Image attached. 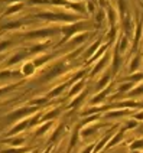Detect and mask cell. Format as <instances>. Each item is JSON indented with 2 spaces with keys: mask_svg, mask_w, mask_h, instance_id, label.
Instances as JSON below:
<instances>
[{
  "mask_svg": "<svg viewBox=\"0 0 143 153\" xmlns=\"http://www.w3.org/2000/svg\"><path fill=\"white\" fill-rule=\"evenodd\" d=\"M142 33H143V16L139 19L137 26H136V35H135V38H133V52L137 51V46H139V42H140Z\"/></svg>",
  "mask_w": 143,
  "mask_h": 153,
  "instance_id": "9a60e30c",
  "label": "cell"
},
{
  "mask_svg": "<svg viewBox=\"0 0 143 153\" xmlns=\"http://www.w3.org/2000/svg\"><path fill=\"white\" fill-rule=\"evenodd\" d=\"M62 130H64V124H61V126H59L58 128H57V130H55V131H54V134H52V136H51V143H52V142H55V140H58V137L61 136V133H62Z\"/></svg>",
  "mask_w": 143,
  "mask_h": 153,
  "instance_id": "60d3db41",
  "label": "cell"
},
{
  "mask_svg": "<svg viewBox=\"0 0 143 153\" xmlns=\"http://www.w3.org/2000/svg\"><path fill=\"white\" fill-rule=\"evenodd\" d=\"M23 142H25V139L23 137H16V139H10V140H3V143H9V145L12 146H20L23 145Z\"/></svg>",
  "mask_w": 143,
  "mask_h": 153,
  "instance_id": "74e56055",
  "label": "cell"
},
{
  "mask_svg": "<svg viewBox=\"0 0 143 153\" xmlns=\"http://www.w3.org/2000/svg\"><path fill=\"white\" fill-rule=\"evenodd\" d=\"M28 126H29V120H25V121H22V123L16 124L15 127L9 131L7 134H9V136H13V134H16V133H19V131H23V130H25Z\"/></svg>",
  "mask_w": 143,
  "mask_h": 153,
  "instance_id": "603a6c76",
  "label": "cell"
},
{
  "mask_svg": "<svg viewBox=\"0 0 143 153\" xmlns=\"http://www.w3.org/2000/svg\"><path fill=\"white\" fill-rule=\"evenodd\" d=\"M109 58H110V53H109V51L106 52V55L101 58L100 61H97V64L94 65V68L91 69V72H90V78H94L95 75H98L101 71L104 69V67H106V64L109 62Z\"/></svg>",
  "mask_w": 143,
  "mask_h": 153,
  "instance_id": "5b68a950",
  "label": "cell"
},
{
  "mask_svg": "<svg viewBox=\"0 0 143 153\" xmlns=\"http://www.w3.org/2000/svg\"><path fill=\"white\" fill-rule=\"evenodd\" d=\"M26 55H28V53H26V52H20V53H16V55H15V56H13V58H12V59H9V65H13V64H16V62H19V61H22L23 59V58H25Z\"/></svg>",
  "mask_w": 143,
  "mask_h": 153,
  "instance_id": "ab89813d",
  "label": "cell"
},
{
  "mask_svg": "<svg viewBox=\"0 0 143 153\" xmlns=\"http://www.w3.org/2000/svg\"><path fill=\"white\" fill-rule=\"evenodd\" d=\"M67 9L74 10L78 15H87V13H88V12H87V3H85V1H69V4H68Z\"/></svg>",
  "mask_w": 143,
  "mask_h": 153,
  "instance_id": "5bb4252c",
  "label": "cell"
},
{
  "mask_svg": "<svg viewBox=\"0 0 143 153\" xmlns=\"http://www.w3.org/2000/svg\"><path fill=\"white\" fill-rule=\"evenodd\" d=\"M36 17L39 19H45V20H52V22H65V23H74L81 20V16L77 13H54V12H41L38 13Z\"/></svg>",
  "mask_w": 143,
  "mask_h": 153,
  "instance_id": "6da1fadb",
  "label": "cell"
},
{
  "mask_svg": "<svg viewBox=\"0 0 143 153\" xmlns=\"http://www.w3.org/2000/svg\"><path fill=\"white\" fill-rule=\"evenodd\" d=\"M13 87H16V85H9V87H3V88H0V95H1V94H4V93H7L9 90H12Z\"/></svg>",
  "mask_w": 143,
  "mask_h": 153,
  "instance_id": "681fc988",
  "label": "cell"
},
{
  "mask_svg": "<svg viewBox=\"0 0 143 153\" xmlns=\"http://www.w3.org/2000/svg\"><path fill=\"white\" fill-rule=\"evenodd\" d=\"M111 93V85H109V87H106L101 93H98V94H95L93 98H91V105H98L100 102H103L107 97H109V94Z\"/></svg>",
  "mask_w": 143,
  "mask_h": 153,
  "instance_id": "9c48e42d",
  "label": "cell"
},
{
  "mask_svg": "<svg viewBox=\"0 0 143 153\" xmlns=\"http://www.w3.org/2000/svg\"><path fill=\"white\" fill-rule=\"evenodd\" d=\"M52 33H55V29H38V30H32V32H26L25 36L31 38V39H36V38L51 36Z\"/></svg>",
  "mask_w": 143,
  "mask_h": 153,
  "instance_id": "ba28073f",
  "label": "cell"
},
{
  "mask_svg": "<svg viewBox=\"0 0 143 153\" xmlns=\"http://www.w3.org/2000/svg\"><path fill=\"white\" fill-rule=\"evenodd\" d=\"M121 81H132V82H139V81H143V72H135L129 76H123Z\"/></svg>",
  "mask_w": 143,
  "mask_h": 153,
  "instance_id": "f1b7e54d",
  "label": "cell"
},
{
  "mask_svg": "<svg viewBox=\"0 0 143 153\" xmlns=\"http://www.w3.org/2000/svg\"><path fill=\"white\" fill-rule=\"evenodd\" d=\"M137 133H143V123H140L137 126Z\"/></svg>",
  "mask_w": 143,
  "mask_h": 153,
  "instance_id": "816d5d0a",
  "label": "cell"
},
{
  "mask_svg": "<svg viewBox=\"0 0 143 153\" xmlns=\"http://www.w3.org/2000/svg\"><path fill=\"white\" fill-rule=\"evenodd\" d=\"M140 65H143L142 64V53L137 52L135 56L132 58L130 64H129V71H130L132 74H133V72H137V69L140 68Z\"/></svg>",
  "mask_w": 143,
  "mask_h": 153,
  "instance_id": "e0dca14e",
  "label": "cell"
},
{
  "mask_svg": "<svg viewBox=\"0 0 143 153\" xmlns=\"http://www.w3.org/2000/svg\"><path fill=\"white\" fill-rule=\"evenodd\" d=\"M49 46H51V41H46L45 43H39V45H36L35 48L29 49V52H31V53H36V52L45 51V49H46V48H49Z\"/></svg>",
  "mask_w": 143,
  "mask_h": 153,
  "instance_id": "836d02e7",
  "label": "cell"
},
{
  "mask_svg": "<svg viewBox=\"0 0 143 153\" xmlns=\"http://www.w3.org/2000/svg\"><path fill=\"white\" fill-rule=\"evenodd\" d=\"M35 68H36V67H35L34 62H26L20 72L23 74V76H29V75H32V74L35 72Z\"/></svg>",
  "mask_w": 143,
  "mask_h": 153,
  "instance_id": "d4e9b609",
  "label": "cell"
},
{
  "mask_svg": "<svg viewBox=\"0 0 143 153\" xmlns=\"http://www.w3.org/2000/svg\"><path fill=\"white\" fill-rule=\"evenodd\" d=\"M87 95H88V90H84L83 93H80V94H78V95L75 97V98L72 100V101L69 102L68 108H75V107H78V105H80L81 102L84 101V98L87 97Z\"/></svg>",
  "mask_w": 143,
  "mask_h": 153,
  "instance_id": "7402d4cb",
  "label": "cell"
},
{
  "mask_svg": "<svg viewBox=\"0 0 143 153\" xmlns=\"http://www.w3.org/2000/svg\"><path fill=\"white\" fill-rule=\"evenodd\" d=\"M6 1H9V3H10V1H19V0H6Z\"/></svg>",
  "mask_w": 143,
  "mask_h": 153,
  "instance_id": "11a10c76",
  "label": "cell"
},
{
  "mask_svg": "<svg viewBox=\"0 0 143 153\" xmlns=\"http://www.w3.org/2000/svg\"><path fill=\"white\" fill-rule=\"evenodd\" d=\"M117 4H118V17L120 19H124V16L127 15L126 0H117Z\"/></svg>",
  "mask_w": 143,
  "mask_h": 153,
  "instance_id": "83f0119b",
  "label": "cell"
},
{
  "mask_svg": "<svg viewBox=\"0 0 143 153\" xmlns=\"http://www.w3.org/2000/svg\"><path fill=\"white\" fill-rule=\"evenodd\" d=\"M59 114H61V108H54V110H51L49 113H46L45 116H42V117H41V123H42V121H49L51 119L58 117Z\"/></svg>",
  "mask_w": 143,
  "mask_h": 153,
  "instance_id": "484cf974",
  "label": "cell"
},
{
  "mask_svg": "<svg viewBox=\"0 0 143 153\" xmlns=\"http://www.w3.org/2000/svg\"><path fill=\"white\" fill-rule=\"evenodd\" d=\"M107 20H109V25L111 26V27H114L116 26V23H117V19H120L118 17V12H116V9H113L111 6H109V9H107Z\"/></svg>",
  "mask_w": 143,
  "mask_h": 153,
  "instance_id": "d6986e66",
  "label": "cell"
},
{
  "mask_svg": "<svg viewBox=\"0 0 143 153\" xmlns=\"http://www.w3.org/2000/svg\"><path fill=\"white\" fill-rule=\"evenodd\" d=\"M29 4H51V0H28Z\"/></svg>",
  "mask_w": 143,
  "mask_h": 153,
  "instance_id": "ee69618b",
  "label": "cell"
},
{
  "mask_svg": "<svg viewBox=\"0 0 143 153\" xmlns=\"http://www.w3.org/2000/svg\"><path fill=\"white\" fill-rule=\"evenodd\" d=\"M34 153H38V152H36V150H35V152H34Z\"/></svg>",
  "mask_w": 143,
  "mask_h": 153,
  "instance_id": "680465c9",
  "label": "cell"
},
{
  "mask_svg": "<svg viewBox=\"0 0 143 153\" xmlns=\"http://www.w3.org/2000/svg\"><path fill=\"white\" fill-rule=\"evenodd\" d=\"M87 27H88V22H87V20H78V22H74V23H71V25L62 26V27H61V32L64 33V36H62L61 42L58 43V46L64 45L72 35L80 33V32H84Z\"/></svg>",
  "mask_w": 143,
  "mask_h": 153,
  "instance_id": "7a4b0ae2",
  "label": "cell"
},
{
  "mask_svg": "<svg viewBox=\"0 0 143 153\" xmlns=\"http://www.w3.org/2000/svg\"><path fill=\"white\" fill-rule=\"evenodd\" d=\"M28 149H6L1 153H25Z\"/></svg>",
  "mask_w": 143,
  "mask_h": 153,
  "instance_id": "bcb514c9",
  "label": "cell"
},
{
  "mask_svg": "<svg viewBox=\"0 0 143 153\" xmlns=\"http://www.w3.org/2000/svg\"><path fill=\"white\" fill-rule=\"evenodd\" d=\"M133 119H136L137 121L143 120V111H142V113H137V114H133Z\"/></svg>",
  "mask_w": 143,
  "mask_h": 153,
  "instance_id": "f907efd6",
  "label": "cell"
},
{
  "mask_svg": "<svg viewBox=\"0 0 143 153\" xmlns=\"http://www.w3.org/2000/svg\"><path fill=\"white\" fill-rule=\"evenodd\" d=\"M130 153H140V150H130Z\"/></svg>",
  "mask_w": 143,
  "mask_h": 153,
  "instance_id": "db71d44e",
  "label": "cell"
},
{
  "mask_svg": "<svg viewBox=\"0 0 143 153\" xmlns=\"http://www.w3.org/2000/svg\"><path fill=\"white\" fill-rule=\"evenodd\" d=\"M10 45H12V42H10V41H3V42L0 43V52L4 51V49H6V48H9Z\"/></svg>",
  "mask_w": 143,
  "mask_h": 153,
  "instance_id": "7dc6e473",
  "label": "cell"
},
{
  "mask_svg": "<svg viewBox=\"0 0 143 153\" xmlns=\"http://www.w3.org/2000/svg\"><path fill=\"white\" fill-rule=\"evenodd\" d=\"M116 46L118 48V52L120 53H124L127 51V48H129V38H127L126 35H121L120 38H118V41L116 42Z\"/></svg>",
  "mask_w": 143,
  "mask_h": 153,
  "instance_id": "44dd1931",
  "label": "cell"
},
{
  "mask_svg": "<svg viewBox=\"0 0 143 153\" xmlns=\"http://www.w3.org/2000/svg\"><path fill=\"white\" fill-rule=\"evenodd\" d=\"M129 147H130V150H143V137L142 139L133 140V142L129 145Z\"/></svg>",
  "mask_w": 143,
  "mask_h": 153,
  "instance_id": "e575fe53",
  "label": "cell"
},
{
  "mask_svg": "<svg viewBox=\"0 0 143 153\" xmlns=\"http://www.w3.org/2000/svg\"><path fill=\"white\" fill-rule=\"evenodd\" d=\"M123 64V58L120 56V52H118V48L114 46V51H113V61H111V72L113 75H117L118 69Z\"/></svg>",
  "mask_w": 143,
  "mask_h": 153,
  "instance_id": "8992f818",
  "label": "cell"
},
{
  "mask_svg": "<svg viewBox=\"0 0 143 153\" xmlns=\"http://www.w3.org/2000/svg\"><path fill=\"white\" fill-rule=\"evenodd\" d=\"M22 7H23V4H13L10 9L6 10V15H13V13H16L19 10H22Z\"/></svg>",
  "mask_w": 143,
  "mask_h": 153,
  "instance_id": "7bdbcfd3",
  "label": "cell"
},
{
  "mask_svg": "<svg viewBox=\"0 0 143 153\" xmlns=\"http://www.w3.org/2000/svg\"><path fill=\"white\" fill-rule=\"evenodd\" d=\"M39 110V107L38 105H35V107H23V108H19V110L13 111L12 114H9L6 119H9L10 121H15L17 119H22L23 116H28V114H34L35 111Z\"/></svg>",
  "mask_w": 143,
  "mask_h": 153,
  "instance_id": "3957f363",
  "label": "cell"
},
{
  "mask_svg": "<svg viewBox=\"0 0 143 153\" xmlns=\"http://www.w3.org/2000/svg\"><path fill=\"white\" fill-rule=\"evenodd\" d=\"M87 3V12L90 13V15H93L94 12H95V6H94L93 1H85Z\"/></svg>",
  "mask_w": 143,
  "mask_h": 153,
  "instance_id": "f6af8a7d",
  "label": "cell"
},
{
  "mask_svg": "<svg viewBox=\"0 0 143 153\" xmlns=\"http://www.w3.org/2000/svg\"><path fill=\"white\" fill-rule=\"evenodd\" d=\"M109 46H110V43H109V42H107V43H104V45H101V46H100V49H98V51L95 52V53H94L93 56H91V58L88 59V64H93V62H95V61L98 59L100 56H103V55H106V52L109 51Z\"/></svg>",
  "mask_w": 143,
  "mask_h": 153,
  "instance_id": "ffe728a7",
  "label": "cell"
},
{
  "mask_svg": "<svg viewBox=\"0 0 143 153\" xmlns=\"http://www.w3.org/2000/svg\"><path fill=\"white\" fill-rule=\"evenodd\" d=\"M67 87H68V84H67V81H65L64 84H61V85H59V87H57L55 90H52V91H49L46 97H48V98H52V97H58L59 94L62 93V91H64V90H65Z\"/></svg>",
  "mask_w": 143,
  "mask_h": 153,
  "instance_id": "f546056e",
  "label": "cell"
},
{
  "mask_svg": "<svg viewBox=\"0 0 143 153\" xmlns=\"http://www.w3.org/2000/svg\"><path fill=\"white\" fill-rule=\"evenodd\" d=\"M84 85H85V79H80V81H77L75 84L71 87V90H69V97H75L78 95L80 93H83L84 91Z\"/></svg>",
  "mask_w": 143,
  "mask_h": 153,
  "instance_id": "ac0fdd59",
  "label": "cell"
},
{
  "mask_svg": "<svg viewBox=\"0 0 143 153\" xmlns=\"http://www.w3.org/2000/svg\"><path fill=\"white\" fill-rule=\"evenodd\" d=\"M129 130V127H127L126 124L124 126H121V127H118V131L114 134V137L110 140L109 143H107V146L104 147V150H110L111 147H114V146L117 145V143H120L123 139H124V136H126V131Z\"/></svg>",
  "mask_w": 143,
  "mask_h": 153,
  "instance_id": "277c9868",
  "label": "cell"
},
{
  "mask_svg": "<svg viewBox=\"0 0 143 153\" xmlns=\"http://www.w3.org/2000/svg\"><path fill=\"white\" fill-rule=\"evenodd\" d=\"M54 58V55H46V56H41V58H36V59L34 61L35 67H42V65H45L48 61H51Z\"/></svg>",
  "mask_w": 143,
  "mask_h": 153,
  "instance_id": "d590c367",
  "label": "cell"
},
{
  "mask_svg": "<svg viewBox=\"0 0 143 153\" xmlns=\"http://www.w3.org/2000/svg\"><path fill=\"white\" fill-rule=\"evenodd\" d=\"M81 127H83V124H81V123H80L78 126H75V127H74V130H72V134H71V140H69V146H68L67 153H71V150H72V149L77 146V143H78V139H80V131H81Z\"/></svg>",
  "mask_w": 143,
  "mask_h": 153,
  "instance_id": "4fadbf2b",
  "label": "cell"
},
{
  "mask_svg": "<svg viewBox=\"0 0 143 153\" xmlns=\"http://www.w3.org/2000/svg\"><path fill=\"white\" fill-rule=\"evenodd\" d=\"M1 59H3V56H0V61H1Z\"/></svg>",
  "mask_w": 143,
  "mask_h": 153,
  "instance_id": "6f0895ef",
  "label": "cell"
},
{
  "mask_svg": "<svg viewBox=\"0 0 143 153\" xmlns=\"http://www.w3.org/2000/svg\"><path fill=\"white\" fill-rule=\"evenodd\" d=\"M87 1H91V0H87Z\"/></svg>",
  "mask_w": 143,
  "mask_h": 153,
  "instance_id": "91938a15",
  "label": "cell"
},
{
  "mask_svg": "<svg viewBox=\"0 0 143 153\" xmlns=\"http://www.w3.org/2000/svg\"><path fill=\"white\" fill-rule=\"evenodd\" d=\"M113 72H111V68H107L106 71H104V74H103V76L100 78V81L95 84V88L97 90H104L106 87H109L110 81H111V78H113Z\"/></svg>",
  "mask_w": 143,
  "mask_h": 153,
  "instance_id": "52a82bcc",
  "label": "cell"
},
{
  "mask_svg": "<svg viewBox=\"0 0 143 153\" xmlns=\"http://www.w3.org/2000/svg\"><path fill=\"white\" fill-rule=\"evenodd\" d=\"M100 46H101V39H97V41H95V43H94V45H91V46H90V48L87 49V52H85V56H87V58L90 59V58L93 56L94 53H95V52L100 49Z\"/></svg>",
  "mask_w": 143,
  "mask_h": 153,
  "instance_id": "cb8c5ba5",
  "label": "cell"
},
{
  "mask_svg": "<svg viewBox=\"0 0 143 153\" xmlns=\"http://www.w3.org/2000/svg\"><path fill=\"white\" fill-rule=\"evenodd\" d=\"M106 17H107V15H106V12L103 9L97 10V13H95V27H101V25H103V22H104Z\"/></svg>",
  "mask_w": 143,
  "mask_h": 153,
  "instance_id": "4316f807",
  "label": "cell"
},
{
  "mask_svg": "<svg viewBox=\"0 0 143 153\" xmlns=\"http://www.w3.org/2000/svg\"><path fill=\"white\" fill-rule=\"evenodd\" d=\"M48 101V97H41V98H34V100H31L29 101V105L32 104V105H38V104H45V102Z\"/></svg>",
  "mask_w": 143,
  "mask_h": 153,
  "instance_id": "b9f144b4",
  "label": "cell"
},
{
  "mask_svg": "<svg viewBox=\"0 0 143 153\" xmlns=\"http://www.w3.org/2000/svg\"><path fill=\"white\" fill-rule=\"evenodd\" d=\"M51 127H52V123H51V121L45 123L42 127H39L38 130H36V136H42V134H45V133H46V131H48Z\"/></svg>",
  "mask_w": 143,
  "mask_h": 153,
  "instance_id": "f35d334b",
  "label": "cell"
},
{
  "mask_svg": "<svg viewBox=\"0 0 143 153\" xmlns=\"http://www.w3.org/2000/svg\"><path fill=\"white\" fill-rule=\"evenodd\" d=\"M87 38H88V33H87V32L78 35V36H75V38H72V45H74V46H77V45H81V43L84 42Z\"/></svg>",
  "mask_w": 143,
  "mask_h": 153,
  "instance_id": "8d00e7d4",
  "label": "cell"
},
{
  "mask_svg": "<svg viewBox=\"0 0 143 153\" xmlns=\"http://www.w3.org/2000/svg\"><path fill=\"white\" fill-rule=\"evenodd\" d=\"M132 111L129 108H120V110H114V111H107L104 114V117L107 119H118V117H126V116H130Z\"/></svg>",
  "mask_w": 143,
  "mask_h": 153,
  "instance_id": "2e32d148",
  "label": "cell"
},
{
  "mask_svg": "<svg viewBox=\"0 0 143 153\" xmlns=\"http://www.w3.org/2000/svg\"><path fill=\"white\" fill-rule=\"evenodd\" d=\"M111 108H140V101H135V100H127L123 102H114L110 104Z\"/></svg>",
  "mask_w": 143,
  "mask_h": 153,
  "instance_id": "8fae6325",
  "label": "cell"
},
{
  "mask_svg": "<svg viewBox=\"0 0 143 153\" xmlns=\"http://www.w3.org/2000/svg\"><path fill=\"white\" fill-rule=\"evenodd\" d=\"M133 87H135V82H132V81H127L126 84H120V85H118V94L129 93Z\"/></svg>",
  "mask_w": 143,
  "mask_h": 153,
  "instance_id": "1f68e13d",
  "label": "cell"
},
{
  "mask_svg": "<svg viewBox=\"0 0 143 153\" xmlns=\"http://www.w3.org/2000/svg\"><path fill=\"white\" fill-rule=\"evenodd\" d=\"M22 25H23V22H22V20H17V22H10V23H4V25L0 26V29H1V30H4V29L10 30V29H16V27H20Z\"/></svg>",
  "mask_w": 143,
  "mask_h": 153,
  "instance_id": "d6a6232c",
  "label": "cell"
},
{
  "mask_svg": "<svg viewBox=\"0 0 143 153\" xmlns=\"http://www.w3.org/2000/svg\"><path fill=\"white\" fill-rule=\"evenodd\" d=\"M127 95H129V97H137V95H143V82L137 84L133 90H130V91L127 93Z\"/></svg>",
  "mask_w": 143,
  "mask_h": 153,
  "instance_id": "4dcf8cb0",
  "label": "cell"
},
{
  "mask_svg": "<svg viewBox=\"0 0 143 153\" xmlns=\"http://www.w3.org/2000/svg\"><path fill=\"white\" fill-rule=\"evenodd\" d=\"M107 126H110V124H88L87 127H81V134H83V137H90V136H94L95 133H97V130L101 127H107Z\"/></svg>",
  "mask_w": 143,
  "mask_h": 153,
  "instance_id": "30bf717a",
  "label": "cell"
},
{
  "mask_svg": "<svg viewBox=\"0 0 143 153\" xmlns=\"http://www.w3.org/2000/svg\"><path fill=\"white\" fill-rule=\"evenodd\" d=\"M140 108H143V101L140 102Z\"/></svg>",
  "mask_w": 143,
  "mask_h": 153,
  "instance_id": "9f6ffc18",
  "label": "cell"
},
{
  "mask_svg": "<svg viewBox=\"0 0 143 153\" xmlns=\"http://www.w3.org/2000/svg\"><path fill=\"white\" fill-rule=\"evenodd\" d=\"M121 25H123V30H124V35H126L127 38H130V35H132V30L135 29V23H133V19L132 16L127 13L124 19H121Z\"/></svg>",
  "mask_w": 143,
  "mask_h": 153,
  "instance_id": "7c38bea8",
  "label": "cell"
},
{
  "mask_svg": "<svg viewBox=\"0 0 143 153\" xmlns=\"http://www.w3.org/2000/svg\"><path fill=\"white\" fill-rule=\"evenodd\" d=\"M52 147H54V146H49V147H48V149L45 150V153H51V150H52Z\"/></svg>",
  "mask_w": 143,
  "mask_h": 153,
  "instance_id": "f5cc1de1",
  "label": "cell"
},
{
  "mask_svg": "<svg viewBox=\"0 0 143 153\" xmlns=\"http://www.w3.org/2000/svg\"><path fill=\"white\" fill-rule=\"evenodd\" d=\"M94 147H95V145H94V143H91V145L87 146V147H85V149L81 153H93L94 152Z\"/></svg>",
  "mask_w": 143,
  "mask_h": 153,
  "instance_id": "c3c4849f",
  "label": "cell"
}]
</instances>
